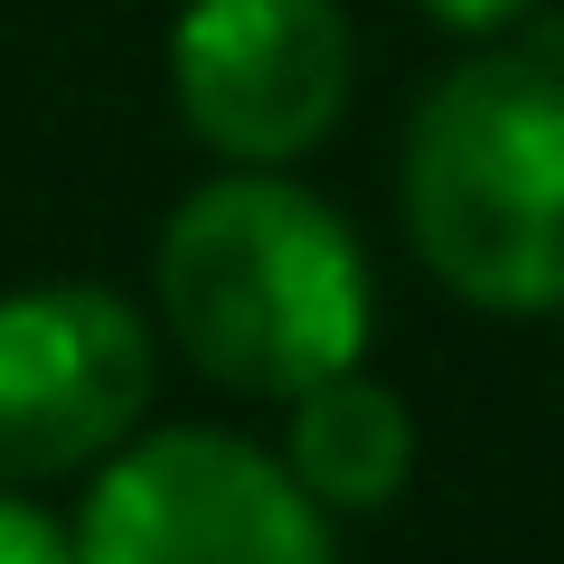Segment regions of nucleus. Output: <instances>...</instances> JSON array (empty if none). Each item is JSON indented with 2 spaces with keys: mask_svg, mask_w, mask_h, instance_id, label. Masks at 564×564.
Here are the masks:
<instances>
[{
  "mask_svg": "<svg viewBox=\"0 0 564 564\" xmlns=\"http://www.w3.org/2000/svg\"><path fill=\"white\" fill-rule=\"evenodd\" d=\"M151 292L180 358L226 395L292 404L367 358V254L329 198L254 161L188 188L151 245Z\"/></svg>",
  "mask_w": 564,
  "mask_h": 564,
  "instance_id": "nucleus-1",
  "label": "nucleus"
},
{
  "mask_svg": "<svg viewBox=\"0 0 564 564\" xmlns=\"http://www.w3.org/2000/svg\"><path fill=\"white\" fill-rule=\"evenodd\" d=\"M536 0H423V20L462 29V39H489V29H518Z\"/></svg>",
  "mask_w": 564,
  "mask_h": 564,
  "instance_id": "nucleus-8",
  "label": "nucleus"
},
{
  "mask_svg": "<svg viewBox=\"0 0 564 564\" xmlns=\"http://www.w3.org/2000/svg\"><path fill=\"white\" fill-rule=\"evenodd\" d=\"M66 536L76 564H339L329 508L292 480V462L217 423H161L113 443Z\"/></svg>",
  "mask_w": 564,
  "mask_h": 564,
  "instance_id": "nucleus-3",
  "label": "nucleus"
},
{
  "mask_svg": "<svg viewBox=\"0 0 564 564\" xmlns=\"http://www.w3.org/2000/svg\"><path fill=\"white\" fill-rule=\"evenodd\" d=\"M282 462L329 518H367L414 480V414L386 377L367 367H329L321 386L292 395V433H282Z\"/></svg>",
  "mask_w": 564,
  "mask_h": 564,
  "instance_id": "nucleus-6",
  "label": "nucleus"
},
{
  "mask_svg": "<svg viewBox=\"0 0 564 564\" xmlns=\"http://www.w3.org/2000/svg\"><path fill=\"white\" fill-rule=\"evenodd\" d=\"M0 564H76V536H66L47 508H29V499L0 489Z\"/></svg>",
  "mask_w": 564,
  "mask_h": 564,
  "instance_id": "nucleus-7",
  "label": "nucleus"
},
{
  "mask_svg": "<svg viewBox=\"0 0 564 564\" xmlns=\"http://www.w3.org/2000/svg\"><path fill=\"white\" fill-rule=\"evenodd\" d=\"M151 321L104 282H29L0 302V480H66L151 414Z\"/></svg>",
  "mask_w": 564,
  "mask_h": 564,
  "instance_id": "nucleus-4",
  "label": "nucleus"
},
{
  "mask_svg": "<svg viewBox=\"0 0 564 564\" xmlns=\"http://www.w3.org/2000/svg\"><path fill=\"white\" fill-rule=\"evenodd\" d=\"M358 39L339 0H188L170 29V95L217 161L282 170L339 132Z\"/></svg>",
  "mask_w": 564,
  "mask_h": 564,
  "instance_id": "nucleus-5",
  "label": "nucleus"
},
{
  "mask_svg": "<svg viewBox=\"0 0 564 564\" xmlns=\"http://www.w3.org/2000/svg\"><path fill=\"white\" fill-rule=\"evenodd\" d=\"M404 236L489 321L564 311V66L470 57L404 122Z\"/></svg>",
  "mask_w": 564,
  "mask_h": 564,
  "instance_id": "nucleus-2",
  "label": "nucleus"
}]
</instances>
